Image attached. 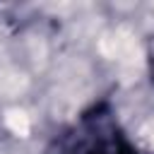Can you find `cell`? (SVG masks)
<instances>
[{
    "label": "cell",
    "mask_w": 154,
    "mask_h": 154,
    "mask_svg": "<svg viewBox=\"0 0 154 154\" xmlns=\"http://www.w3.org/2000/svg\"><path fill=\"white\" fill-rule=\"evenodd\" d=\"M89 154H130L118 140H106V142H101V144H96Z\"/></svg>",
    "instance_id": "6da1fadb"
}]
</instances>
